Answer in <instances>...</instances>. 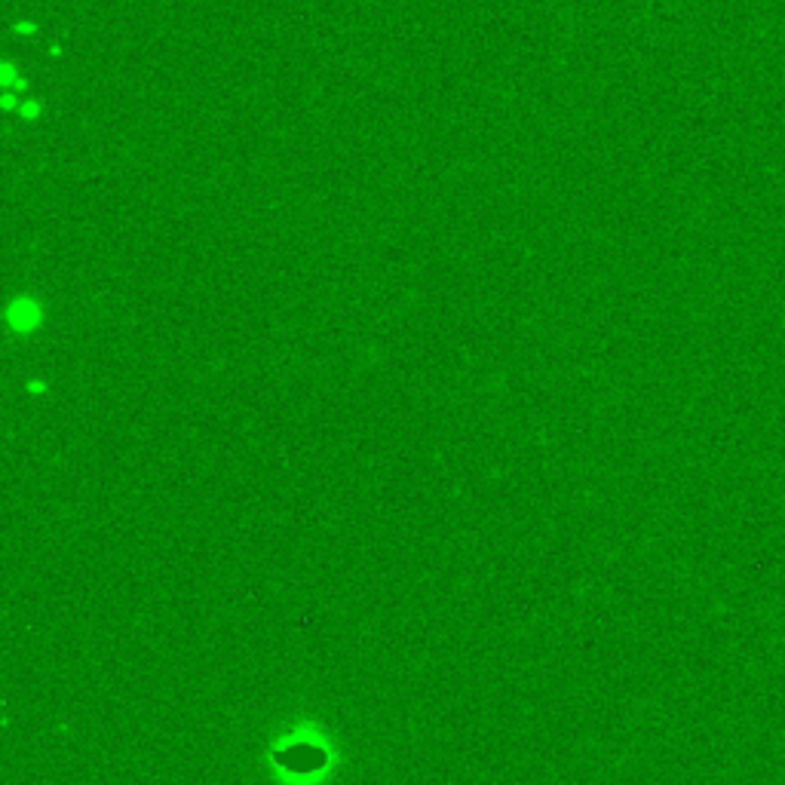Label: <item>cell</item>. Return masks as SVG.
<instances>
[{
  "label": "cell",
  "mask_w": 785,
  "mask_h": 785,
  "mask_svg": "<svg viewBox=\"0 0 785 785\" xmlns=\"http://www.w3.org/2000/svg\"><path fill=\"white\" fill-rule=\"evenodd\" d=\"M44 302H37L28 292H19L13 302L7 304V326L16 334H32L44 326Z\"/></svg>",
  "instance_id": "1"
},
{
  "label": "cell",
  "mask_w": 785,
  "mask_h": 785,
  "mask_svg": "<svg viewBox=\"0 0 785 785\" xmlns=\"http://www.w3.org/2000/svg\"><path fill=\"white\" fill-rule=\"evenodd\" d=\"M28 77H25V68L13 62V59H3L0 62V89H13V93H22L28 96Z\"/></svg>",
  "instance_id": "2"
},
{
  "label": "cell",
  "mask_w": 785,
  "mask_h": 785,
  "mask_svg": "<svg viewBox=\"0 0 785 785\" xmlns=\"http://www.w3.org/2000/svg\"><path fill=\"white\" fill-rule=\"evenodd\" d=\"M44 114H47V105H44V99H37V96H25V101H22V108H19L16 118L22 120V123H40Z\"/></svg>",
  "instance_id": "3"
},
{
  "label": "cell",
  "mask_w": 785,
  "mask_h": 785,
  "mask_svg": "<svg viewBox=\"0 0 785 785\" xmlns=\"http://www.w3.org/2000/svg\"><path fill=\"white\" fill-rule=\"evenodd\" d=\"M22 101H25L22 93H13V89H3V93H0V108H3L7 114H19Z\"/></svg>",
  "instance_id": "4"
},
{
  "label": "cell",
  "mask_w": 785,
  "mask_h": 785,
  "mask_svg": "<svg viewBox=\"0 0 785 785\" xmlns=\"http://www.w3.org/2000/svg\"><path fill=\"white\" fill-rule=\"evenodd\" d=\"M13 34H16V37H37V34H40V25H37L34 19H16Z\"/></svg>",
  "instance_id": "5"
}]
</instances>
